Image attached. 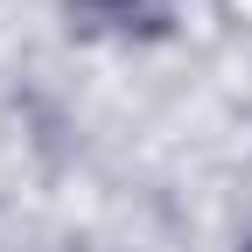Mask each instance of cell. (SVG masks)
<instances>
[{
    "label": "cell",
    "mask_w": 252,
    "mask_h": 252,
    "mask_svg": "<svg viewBox=\"0 0 252 252\" xmlns=\"http://www.w3.org/2000/svg\"><path fill=\"white\" fill-rule=\"evenodd\" d=\"M77 35L98 42H154L168 35V0H63Z\"/></svg>",
    "instance_id": "cell-1"
},
{
    "label": "cell",
    "mask_w": 252,
    "mask_h": 252,
    "mask_svg": "<svg viewBox=\"0 0 252 252\" xmlns=\"http://www.w3.org/2000/svg\"><path fill=\"white\" fill-rule=\"evenodd\" d=\"M238 252H252V231H245V245H238Z\"/></svg>",
    "instance_id": "cell-2"
}]
</instances>
